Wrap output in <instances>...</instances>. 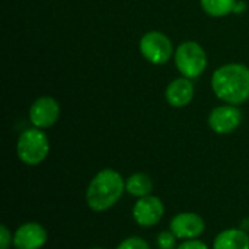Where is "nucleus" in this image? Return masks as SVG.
I'll return each instance as SVG.
<instances>
[{"instance_id": "nucleus-1", "label": "nucleus", "mask_w": 249, "mask_h": 249, "mask_svg": "<svg viewBox=\"0 0 249 249\" xmlns=\"http://www.w3.org/2000/svg\"><path fill=\"white\" fill-rule=\"evenodd\" d=\"M216 96L226 104L239 105L249 99V67L232 63L219 67L212 77Z\"/></svg>"}, {"instance_id": "nucleus-2", "label": "nucleus", "mask_w": 249, "mask_h": 249, "mask_svg": "<svg viewBox=\"0 0 249 249\" xmlns=\"http://www.w3.org/2000/svg\"><path fill=\"white\" fill-rule=\"evenodd\" d=\"M125 191V179L115 169L99 171L86 188V204L93 212H105L114 207Z\"/></svg>"}, {"instance_id": "nucleus-3", "label": "nucleus", "mask_w": 249, "mask_h": 249, "mask_svg": "<svg viewBox=\"0 0 249 249\" xmlns=\"http://www.w3.org/2000/svg\"><path fill=\"white\" fill-rule=\"evenodd\" d=\"M50 152V142L47 134L41 128L25 130L16 144V153L22 163L28 166H36L45 160Z\"/></svg>"}, {"instance_id": "nucleus-4", "label": "nucleus", "mask_w": 249, "mask_h": 249, "mask_svg": "<svg viewBox=\"0 0 249 249\" xmlns=\"http://www.w3.org/2000/svg\"><path fill=\"white\" fill-rule=\"evenodd\" d=\"M175 66L187 79H196L203 74L207 66V55L203 47L194 41L182 42L175 50Z\"/></svg>"}, {"instance_id": "nucleus-5", "label": "nucleus", "mask_w": 249, "mask_h": 249, "mask_svg": "<svg viewBox=\"0 0 249 249\" xmlns=\"http://www.w3.org/2000/svg\"><path fill=\"white\" fill-rule=\"evenodd\" d=\"M139 48L142 55L152 64H165L171 60L174 54V47L171 39L159 31L146 32L140 42Z\"/></svg>"}, {"instance_id": "nucleus-6", "label": "nucleus", "mask_w": 249, "mask_h": 249, "mask_svg": "<svg viewBox=\"0 0 249 249\" xmlns=\"http://www.w3.org/2000/svg\"><path fill=\"white\" fill-rule=\"evenodd\" d=\"M165 214V204L156 196H147L137 198L133 206V219L142 228L156 226Z\"/></svg>"}, {"instance_id": "nucleus-7", "label": "nucleus", "mask_w": 249, "mask_h": 249, "mask_svg": "<svg viewBox=\"0 0 249 249\" xmlns=\"http://www.w3.org/2000/svg\"><path fill=\"white\" fill-rule=\"evenodd\" d=\"M169 231L177 239H198L206 231L204 219L197 213H178L169 222Z\"/></svg>"}, {"instance_id": "nucleus-8", "label": "nucleus", "mask_w": 249, "mask_h": 249, "mask_svg": "<svg viewBox=\"0 0 249 249\" xmlns=\"http://www.w3.org/2000/svg\"><path fill=\"white\" fill-rule=\"evenodd\" d=\"M60 117V105L51 96H41L35 99L29 108V121L36 128L53 127Z\"/></svg>"}, {"instance_id": "nucleus-9", "label": "nucleus", "mask_w": 249, "mask_h": 249, "mask_svg": "<svg viewBox=\"0 0 249 249\" xmlns=\"http://www.w3.org/2000/svg\"><path fill=\"white\" fill-rule=\"evenodd\" d=\"M242 123V114L235 105H222L209 115V125L217 134H231Z\"/></svg>"}, {"instance_id": "nucleus-10", "label": "nucleus", "mask_w": 249, "mask_h": 249, "mask_svg": "<svg viewBox=\"0 0 249 249\" xmlns=\"http://www.w3.org/2000/svg\"><path fill=\"white\" fill-rule=\"evenodd\" d=\"M48 241L45 228L36 222L20 225L13 233L15 249H41Z\"/></svg>"}, {"instance_id": "nucleus-11", "label": "nucleus", "mask_w": 249, "mask_h": 249, "mask_svg": "<svg viewBox=\"0 0 249 249\" xmlns=\"http://www.w3.org/2000/svg\"><path fill=\"white\" fill-rule=\"evenodd\" d=\"M194 96V85L191 79L187 77H179L174 79L168 88H166V101L169 105L175 108H182L187 107Z\"/></svg>"}, {"instance_id": "nucleus-12", "label": "nucleus", "mask_w": 249, "mask_h": 249, "mask_svg": "<svg viewBox=\"0 0 249 249\" xmlns=\"http://www.w3.org/2000/svg\"><path fill=\"white\" fill-rule=\"evenodd\" d=\"M213 249H249V235L244 229H225L214 238Z\"/></svg>"}, {"instance_id": "nucleus-13", "label": "nucleus", "mask_w": 249, "mask_h": 249, "mask_svg": "<svg viewBox=\"0 0 249 249\" xmlns=\"http://www.w3.org/2000/svg\"><path fill=\"white\" fill-rule=\"evenodd\" d=\"M125 191L137 198L147 197L153 191V181L147 174L137 172L125 179Z\"/></svg>"}, {"instance_id": "nucleus-14", "label": "nucleus", "mask_w": 249, "mask_h": 249, "mask_svg": "<svg viewBox=\"0 0 249 249\" xmlns=\"http://www.w3.org/2000/svg\"><path fill=\"white\" fill-rule=\"evenodd\" d=\"M238 6L236 0H201V7L210 16H226L235 12Z\"/></svg>"}, {"instance_id": "nucleus-15", "label": "nucleus", "mask_w": 249, "mask_h": 249, "mask_svg": "<svg viewBox=\"0 0 249 249\" xmlns=\"http://www.w3.org/2000/svg\"><path fill=\"white\" fill-rule=\"evenodd\" d=\"M115 249H152L149 242L144 241L143 238H139V236H131V238H127L124 241H121L117 248Z\"/></svg>"}, {"instance_id": "nucleus-16", "label": "nucleus", "mask_w": 249, "mask_h": 249, "mask_svg": "<svg viewBox=\"0 0 249 249\" xmlns=\"http://www.w3.org/2000/svg\"><path fill=\"white\" fill-rule=\"evenodd\" d=\"M175 241H177L175 235L169 231V232L159 233L156 244H158L159 249H175Z\"/></svg>"}, {"instance_id": "nucleus-17", "label": "nucleus", "mask_w": 249, "mask_h": 249, "mask_svg": "<svg viewBox=\"0 0 249 249\" xmlns=\"http://www.w3.org/2000/svg\"><path fill=\"white\" fill-rule=\"evenodd\" d=\"M13 245V235L6 225L0 226V249H9Z\"/></svg>"}, {"instance_id": "nucleus-18", "label": "nucleus", "mask_w": 249, "mask_h": 249, "mask_svg": "<svg viewBox=\"0 0 249 249\" xmlns=\"http://www.w3.org/2000/svg\"><path fill=\"white\" fill-rule=\"evenodd\" d=\"M177 249H210L207 244H204L203 241L200 239H188V241H184L181 245H178Z\"/></svg>"}, {"instance_id": "nucleus-19", "label": "nucleus", "mask_w": 249, "mask_h": 249, "mask_svg": "<svg viewBox=\"0 0 249 249\" xmlns=\"http://www.w3.org/2000/svg\"><path fill=\"white\" fill-rule=\"evenodd\" d=\"M89 249H105V248H101V247H93V248H89Z\"/></svg>"}]
</instances>
